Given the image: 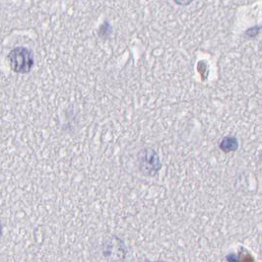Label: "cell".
I'll list each match as a JSON object with an SVG mask.
<instances>
[{
    "mask_svg": "<svg viewBox=\"0 0 262 262\" xmlns=\"http://www.w3.org/2000/svg\"><path fill=\"white\" fill-rule=\"evenodd\" d=\"M8 58L11 69L16 73H28L34 66L33 53L26 48L21 47L14 49L9 53Z\"/></svg>",
    "mask_w": 262,
    "mask_h": 262,
    "instance_id": "1",
    "label": "cell"
},
{
    "mask_svg": "<svg viewBox=\"0 0 262 262\" xmlns=\"http://www.w3.org/2000/svg\"><path fill=\"white\" fill-rule=\"evenodd\" d=\"M139 169L146 176H154L162 168V164L158 157L157 153L150 149H143L138 154Z\"/></svg>",
    "mask_w": 262,
    "mask_h": 262,
    "instance_id": "2",
    "label": "cell"
},
{
    "mask_svg": "<svg viewBox=\"0 0 262 262\" xmlns=\"http://www.w3.org/2000/svg\"><path fill=\"white\" fill-rule=\"evenodd\" d=\"M219 147L225 153L235 152L238 148V141L235 136H226L222 139Z\"/></svg>",
    "mask_w": 262,
    "mask_h": 262,
    "instance_id": "3",
    "label": "cell"
},
{
    "mask_svg": "<svg viewBox=\"0 0 262 262\" xmlns=\"http://www.w3.org/2000/svg\"><path fill=\"white\" fill-rule=\"evenodd\" d=\"M177 4H184V5H187L190 3V1H187V2H181V1H176Z\"/></svg>",
    "mask_w": 262,
    "mask_h": 262,
    "instance_id": "4",
    "label": "cell"
},
{
    "mask_svg": "<svg viewBox=\"0 0 262 262\" xmlns=\"http://www.w3.org/2000/svg\"><path fill=\"white\" fill-rule=\"evenodd\" d=\"M0 235H1V225H0Z\"/></svg>",
    "mask_w": 262,
    "mask_h": 262,
    "instance_id": "5",
    "label": "cell"
}]
</instances>
